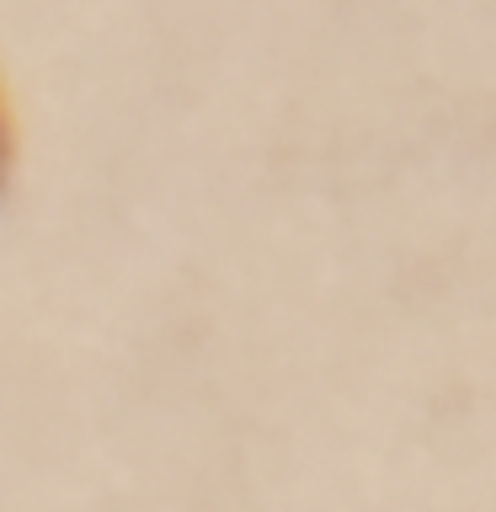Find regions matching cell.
<instances>
[{
	"instance_id": "obj_1",
	"label": "cell",
	"mask_w": 496,
	"mask_h": 512,
	"mask_svg": "<svg viewBox=\"0 0 496 512\" xmlns=\"http://www.w3.org/2000/svg\"><path fill=\"white\" fill-rule=\"evenodd\" d=\"M11 166H16V107H11L6 75H0V192H6Z\"/></svg>"
}]
</instances>
